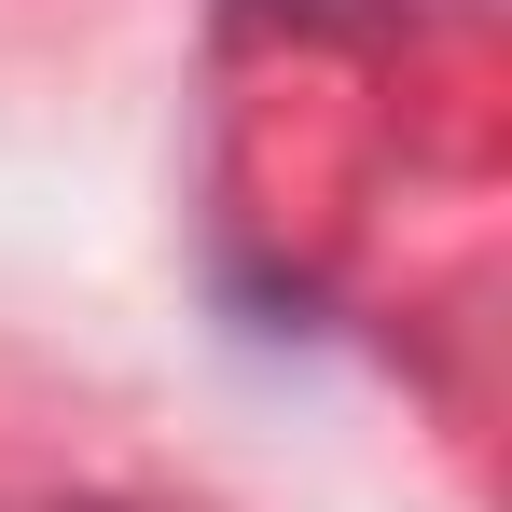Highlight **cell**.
<instances>
[]
</instances>
